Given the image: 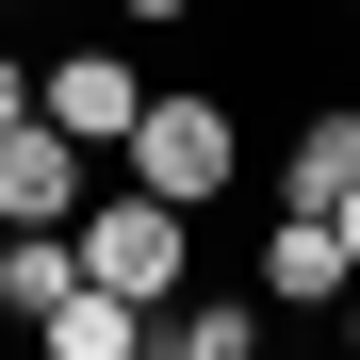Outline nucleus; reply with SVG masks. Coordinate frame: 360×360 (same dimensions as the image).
Segmentation results:
<instances>
[{"label": "nucleus", "instance_id": "obj_12", "mask_svg": "<svg viewBox=\"0 0 360 360\" xmlns=\"http://www.w3.org/2000/svg\"><path fill=\"white\" fill-rule=\"evenodd\" d=\"M344 360H360V278H344Z\"/></svg>", "mask_w": 360, "mask_h": 360}, {"label": "nucleus", "instance_id": "obj_14", "mask_svg": "<svg viewBox=\"0 0 360 360\" xmlns=\"http://www.w3.org/2000/svg\"><path fill=\"white\" fill-rule=\"evenodd\" d=\"M0 17H33V0H0Z\"/></svg>", "mask_w": 360, "mask_h": 360}, {"label": "nucleus", "instance_id": "obj_10", "mask_svg": "<svg viewBox=\"0 0 360 360\" xmlns=\"http://www.w3.org/2000/svg\"><path fill=\"white\" fill-rule=\"evenodd\" d=\"M115 17H131V33H180V17H197V0H115Z\"/></svg>", "mask_w": 360, "mask_h": 360}, {"label": "nucleus", "instance_id": "obj_6", "mask_svg": "<svg viewBox=\"0 0 360 360\" xmlns=\"http://www.w3.org/2000/svg\"><path fill=\"white\" fill-rule=\"evenodd\" d=\"M344 197H360V98H328L311 131L278 148V213H344Z\"/></svg>", "mask_w": 360, "mask_h": 360}, {"label": "nucleus", "instance_id": "obj_8", "mask_svg": "<svg viewBox=\"0 0 360 360\" xmlns=\"http://www.w3.org/2000/svg\"><path fill=\"white\" fill-rule=\"evenodd\" d=\"M148 344H180V360H262V311H246V295H164Z\"/></svg>", "mask_w": 360, "mask_h": 360}, {"label": "nucleus", "instance_id": "obj_2", "mask_svg": "<svg viewBox=\"0 0 360 360\" xmlns=\"http://www.w3.org/2000/svg\"><path fill=\"white\" fill-rule=\"evenodd\" d=\"M115 180H148V197H180V213H213V197H229V98H213V82H148Z\"/></svg>", "mask_w": 360, "mask_h": 360}, {"label": "nucleus", "instance_id": "obj_15", "mask_svg": "<svg viewBox=\"0 0 360 360\" xmlns=\"http://www.w3.org/2000/svg\"><path fill=\"white\" fill-rule=\"evenodd\" d=\"M344 17H360V0H344Z\"/></svg>", "mask_w": 360, "mask_h": 360}, {"label": "nucleus", "instance_id": "obj_3", "mask_svg": "<svg viewBox=\"0 0 360 360\" xmlns=\"http://www.w3.org/2000/svg\"><path fill=\"white\" fill-rule=\"evenodd\" d=\"M33 115H49V131H82V148L115 164V148H131V115H148V66H131V49H49V66H33Z\"/></svg>", "mask_w": 360, "mask_h": 360}, {"label": "nucleus", "instance_id": "obj_11", "mask_svg": "<svg viewBox=\"0 0 360 360\" xmlns=\"http://www.w3.org/2000/svg\"><path fill=\"white\" fill-rule=\"evenodd\" d=\"M17 115H33V66H0V131H17Z\"/></svg>", "mask_w": 360, "mask_h": 360}, {"label": "nucleus", "instance_id": "obj_1", "mask_svg": "<svg viewBox=\"0 0 360 360\" xmlns=\"http://www.w3.org/2000/svg\"><path fill=\"white\" fill-rule=\"evenodd\" d=\"M66 229H82V278L148 295V311H164L180 278H197V213H180V197H148V180H98V197H82Z\"/></svg>", "mask_w": 360, "mask_h": 360}, {"label": "nucleus", "instance_id": "obj_9", "mask_svg": "<svg viewBox=\"0 0 360 360\" xmlns=\"http://www.w3.org/2000/svg\"><path fill=\"white\" fill-rule=\"evenodd\" d=\"M82 295V229H0V311H49Z\"/></svg>", "mask_w": 360, "mask_h": 360}, {"label": "nucleus", "instance_id": "obj_4", "mask_svg": "<svg viewBox=\"0 0 360 360\" xmlns=\"http://www.w3.org/2000/svg\"><path fill=\"white\" fill-rule=\"evenodd\" d=\"M98 180H115V164H98L82 131H49V115H17V131H0V229H66V213L98 197Z\"/></svg>", "mask_w": 360, "mask_h": 360}, {"label": "nucleus", "instance_id": "obj_7", "mask_svg": "<svg viewBox=\"0 0 360 360\" xmlns=\"http://www.w3.org/2000/svg\"><path fill=\"white\" fill-rule=\"evenodd\" d=\"M33 344H49V360H131V344H148V295L82 278V295H49V311H33Z\"/></svg>", "mask_w": 360, "mask_h": 360}, {"label": "nucleus", "instance_id": "obj_13", "mask_svg": "<svg viewBox=\"0 0 360 360\" xmlns=\"http://www.w3.org/2000/svg\"><path fill=\"white\" fill-rule=\"evenodd\" d=\"M344 262H360V197H344Z\"/></svg>", "mask_w": 360, "mask_h": 360}, {"label": "nucleus", "instance_id": "obj_5", "mask_svg": "<svg viewBox=\"0 0 360 360\" xmlns=\"http://www.w3.org/2000/svg\"><path fill=\"white\" fill-rule=\"evenodd\" d=\"M344 278H360L344 262V213H278L262 229V295H278V311H344Z\"/></svg>", "mask_w": 360, "mask_h": 360}]
</instances>
